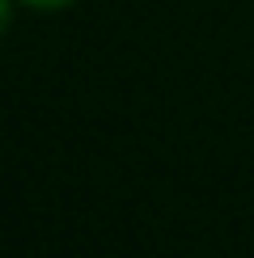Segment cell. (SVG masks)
<instances>
[{"label":"cell","instance_id":"6da1fadb","mask_svg":"<svg viewBox=\"0 0 254 258\" xmlns=\"http://www.w3.org/2000/svg\"><path fill=\"white\" fill-rule=\"evenodd\" d=\"M26 5H34V9H64V5H72V0H26Z\"/></svg>","mask_w":254,"mask_h":258}]
</instances>
